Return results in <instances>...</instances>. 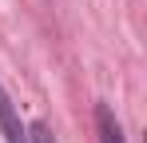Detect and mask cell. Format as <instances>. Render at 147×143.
I'll use <instances>...</instances> for the list:
<instances>
[{
  "instance_id": "1",
  "label": "cell",
  "mask_w": 147,
  "mask_h": 143,
  "mask_svg": "<svg viewBox=\"0 0 147 143\" xmlns=\"http://www.w3.org/2000/svg\"><path fill=\"white\" fill-rule=\"evenodd\" d=\"M0 131H4V143H28V127L20 123V111L4 88H0Z\"/></svg>"
},
{
  "instance_id": "2",
  "label": "cell",
  "mask_w": 147,
  "mask_h": 143,
  "mask_svg": "<svg viewBox=\"0 0 147 143\" xmlns=\"http://www.w3.org/2000/svg\"><path fill=\"white\" fill-rule=\"evenodd\" d=\"M96 131H99V143H123V127L111 103H96Z\"/></svg>"
},
{
  "instance_id": "3",
  "label": "cell",
  "mask_w": 147,
  "mask_h": 143,
  "mask_svg": "<svg viewBox=\"0 0 147 143\" xmlns=\"http://www.w3.org/2000/svg\"><path fill=\"white\" fill-rule=\"evenodd\" d=\"M28 143H60V139L52 135L48 123H32V127H28Z\"/></svg>"
}]
</instances>
